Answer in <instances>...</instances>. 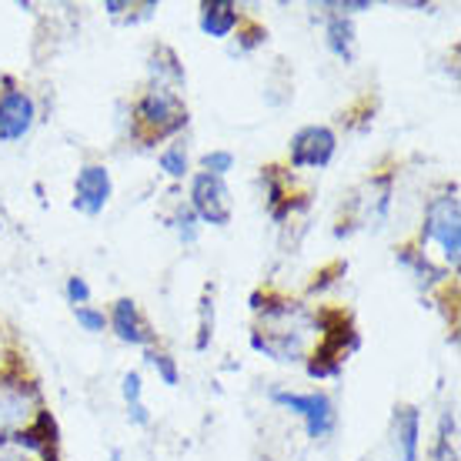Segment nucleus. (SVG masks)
<instances>
[{"mask_svg": "<svg viewBox=\"0 0 461 461\" xmlns=\"http://www.w3.org/2000/svg\"><path fill=\"white\" fill-rule=\"evenodd\" d=\"M425 244H438L441 258L451 271L461 265V204L458 187H451L445 194L431 197L425 208V228H421V248Z\"/></svg>", "mask_w": 461, "mask_h": 461, "instance_id": "obj_1", "label": "nucleus"}, {"mask_svg": "<svg viewBox=\"0 0 461 461\" xmlns=\"http://www.w3.org/2000/svg\"><path fill=\"white\" fill-rule=\"evenodd\" d=\"M134 117H138L144 138H171L187 127L185 97L177 91H167V87H148L134 104Z\"/></svg>", "mask_w": 461, "mask_h": 461, "instance_id": "obj_2", "label": "nucleus"}, {"mask_svg": "<svg viewBox=\"0 0 461 461\" xmlns=\"http://www.w3.org/2000/svg\"><path fill=\"white\" fill-rule=\"evenodd\" d=\"M271 404L285 408L291 415H298L301 421H304L308 438H314V441L328 438L338 425L335 402L324 392H285V388H275V392H271Z\"/></svg>", "mask_w": 461, "mask_h": 461, "instance_id": "obj_3", "label": "nucleus"}, {"mask_svg": "<svg viewBox=\"0 0 461 461\" xmlns=\"http://www.w3.org/2000/svg\"><path fill=\"white\" fill-rule=\"evenodd\" d=\"M187 208L194 211V218L211 228H228L234 218V197L224 177L197 171L191 174V191H187Z\"/></svg>", "mask_w": 461, "mask_h": 461, "instance_id": "obj_4", "label": "nucleus"}, {"mask_svg": "<svg viewBox=\"0 0 461 461\" xmlns=\"http://www.w3.org/2000/svg\"><path fill=\"white\" fill-rule=\"evenodd\" d=\"M335 150H338V134L331 127L324 124H308L294 131V138L288 144V158L294 171H321L328 164L335 161Z\"/></svg>", "mask_w": 461, "mask_h": 461, "instance_id": "obj_5", "label": "nucleus"}, {"mask_svg": "<svg viewBox=\"0 0 461 461\" xmlns=\"http://www.w3.org/2000/svg\"><path fill=\"white\" fill-rule=\"evenodd\" d=\"M111 194H114V181H111V171H107L104 164H84L77 177H74V201H70V208L84 214V218H97L111 204Z\"/></svg>", "mask_w": 461, "mask_h": 461, "instance_id": "obj_6", "label": "nucleus"}, {"mask_svg": "<svg viewBox=\"0 0 461 461\" xmlns=\"http://www.w3.org/2000/svg\"><path fill=\"white\" fill-rule=\"evenodd\" d=\"M37 121V104L34 97L11 84L7 91H0V140L4 144H17L31 134V127Z\"/></svg>", "mask_w": 461, "mask_h": 461, "instance_id": "obj_7", "label": "nucleus"}, {"mask_svg": "<svg viewBox=\"0 0 461 461\" xmlns=\"http://www.w3.org/2000/svg\"><path fill=\"white\" fill-rule=\"evenodd\" d=\"M107 328H111L117 335V341H124V345L154 348V331H150V324L144 321V314L138 312V304L131 298L114 301V308L107 314Z\"/></svg>", "mask_w": 461, "mask_h": 461, "instance_id": "obj_8", "label": "nucleus"}, {"mask_svg": "<svg viewBox=\"0 0 461 461\" xmlns=\"http://www.w3.org/2000/svg\"><path fill=\"white\" fill-rule=\"evenodd\" d=\"M392 445L398 461H418V455H421V411L415 404H398L394 408Z\"/></svg>", "mask_w": 461, "mask_h": 461, "instance_id": "obj_9", "label": "nucleus"}, {"mask_svg": "<svg viewBox=\"0 0 461 461\" xmlns=\"http://www.w3.org/2000/svg\"><path fill=\"white\" fill-rule=\"evenodd\" d=\"M201 31L214 41H228L238 27H241V11H238V4H230V0H204L201 4Z\"/></svg>", "mask_w": 461, "mask_h": 461, "instance_id": "obj_10", "label": "nucleus"}, {"mask_svg": "<svg viewBox=\"0 0 461 461\" xmlns=\"http://www.w3.org/2000/svg\"><path fill=\"white\" fill-rule=\"evenodd\" d=\"M150 87H167V91H185V68H181V60H177V54H174L171 47L158 44L154 47V54H150Z\"/></svg>", "mask_w": 461, "mask_h": 461, "instance_id": "obj_11", "label": "nucleus"}, {"mask_svg": "<svg viewBox=\"0 0 461 461\" xmlns=\"http://www.w3.org/2000/svg\"><path fill=\"white\" fill-rule=\"evenodd\" d=\"M355 23H351V17H345V14L331 11L328 14V21H324V47L335 54L338 60H345V64H351L355 60Z\"/></svg>", "mask_w": 461, "mask_h": 461, "instance_id": "obj_12", "label": "nucleus"}, {"mask_svg": "<svg viewBox=\"0 0 461 461\" xmlns=\"http://www.w3.org/2000/svg\"><path fill=\"white\" fill-rule=\"evenodd\" d=\"M455 435H458V418H455V411H441V418H438V445H435V461H458Z\"/></svg>", "mask_w": 461, "mask_h": 461, "instance_id": "obj_13", "label": "nucleus"}, {"mask_svg": "<svg viewBox=\"0 0 461 461\" xmlns=\"http://www.w3.org/2000/svg\"><path fill=\"white\" fill-rule=\"evenodd\" d=\"M398 265L408 267V271H411L418 281H425V285H435V281H441V271H435V267H431V261H428V251H418V248H402V251H398Z\"/></svg>", "mask_w": 461, "mask_h": 461, "instance_id": "obj_14", "label": "nucleus"}, {"mask_svg": "<svg viewBox=\"0 0 461 461\" xmlns=\"http://www.w3.org/2000/svg\"><path fill=\"white\" fill-rule=\"evenodd\" d=\"M158 164H161V171L171 177V181H185L187 174H191V158H187L185 144H171V148H164L158 154Z\"/></svg>", "mask_w": 461, "mask_h": 461, "instance_id": "obj_15", "label": "nucleus"}, {"mask_svg": "<svg viewBox=\"0 0 461 461\" xmlns=\"http://www.w3.org/2000/svg\"><path fill=\"white\" fill-rule=\"evenodd\" d=\"M171 228H174V234L181 238V244H197V238H201V221L194 218V211L187 208V204H181V208L174 211L171 214Z\"/></svg>", "mask_w": 461, "mask_h": 461, "instance_id": "obj_16", "label": "nucleus"}, {"mask_svg": "<svg viewBox=\"0 0 461 461\" xmlns=\"http://www.w3.org/2000/svg\"><path fill=\"white\" fill-rule=\"evenodd\" d=\"M148 365L158 371V378L167 384V388H177L181 384V368L167 351H158V348H148Z\"/></svg>", "mask_w": 461, "mask_h": 461, "instance_id": "obj_17", "label": "nucleus"}, {"mask_svg": "<svg viewBox=\"0 0 461 461\" xmlns=\"http://www.w3.org/2000/svg\"><path fill=\"white\" fill-rule=\"evenodd\" d=\"M211 338H214V294L204 291V298H201V328H197V351H204L211 345Z\"/></svg>", "mask_w": 461, "mask_h": 461, "instance_id": "obj_18", "label": "nucleus"}, {"mask_svg": "<svg viewBox=\"0 0 461 461\" xmlns=\"http://www.w3.org/2000/svg\"><path fill=\"white\" fill-rule=\"evenodd\" d=\"M201 171L214 174V177H228V174L234 171V154H230V150H224V148L208 150V154L201 158Z\"/></svg>", "mask_w": 461, "mask_h": 461, "instance_id": "obj_19", "label": "nucleus"}, {"mask_svg": "<svg viewBox=\"0 0 461 461\" xmlns=\"http://www.w3.org/2000/svg\"><path fill=\"white\" fill-rule=\"evenodd\" d=\"M74 318L81 324L87 335H101L107 331V314L101 308H91V304H81V308H74Z\"/></svg>", "mask_w": 461, "mask_h": 461, "instance_id": "obj_20", "label": "nucleus"}, {"mask_svg": "<svg viewBox=\"0 0 461 461\" xmlns=\"http://www.w3.org/2000/svg\"><path fill=\"white\" fill-rule=\"evenodd\" d=\"M121 394H124L127 408L144 402V381H140V371H127L124 378H121Z\"/></svg>", "mask_w": 461, "mask_h": 461, "instance_id": "obj_21", "label": "nucleus"}, {"mask_svg": "<svg viewBox=\"0 0 461 461\" xmlns=\"http://www.w3.org/2000/svg\"><path fill=\"white\" fill-rule=\"evenodd\" d=\"M64 294H68V301L74 304V308H81V304H87V301H91V285H87L81 275H74V277H68Z\"/></svg>", "mask_w": 461, "mask_h": 461, "instance_id": "obj_22", "label": "nucleus"}, {"mask_svg": "<svg viewBox=\"0 0 461 461\" xmlns=\"http://www.w3.org/2000/svg\"><path fill=\"white\" fill-rule=\"evenodd\" d=\"M265 41H267V31H265V27H258V23H254L251 31H248V34H241L238 47H230V54H248V50H254V47L265 44Z\"/></svg>", "mask_w": 461, "mask_h": 461, "instance_id": "obj_23", "label": "nucleus"}, {"mask_svg": "<svg viewBox=\"0 0 461 461\" xmlns=\"http://www.w3.org/2000/svg\"><path fill=\"white\" fill-rule=\"evenodd\" d=\"M127 421L134 428H148L150 425V411H148V404L140 402V404H131L127 408Z\"/></svg>", "mask_w": 461, "mask_h": 461, "instance_id": "obj_24", "label": "nucleus"}]
</instances>
